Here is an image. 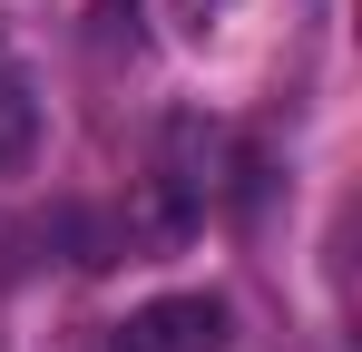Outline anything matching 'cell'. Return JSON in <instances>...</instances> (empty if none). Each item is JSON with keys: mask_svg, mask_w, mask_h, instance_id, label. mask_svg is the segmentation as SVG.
Masks as SVG:
<instances>
[{"mask_svg": "<svg viewBox=\"0 0 362 352\" xmlns=\"http://www.w3.org/2000/svg\"><path fill=\"white\" fill-rule=\"evenodd\" d=\"M226 333H235L226 293H157V303H137L118 323L108 352H226Z\"/></svg>", "mask_w": 362, "mask_h": 352, "instance_id": "obj_1", "label": "cell"}, {"mask_svg": "<svg viewBox=\"0 0 362 352\" xmlns=\"http://www.w3.org/2000/svg\"><path fill=\"white\" fill-rule=\"evenodd\" d=\"M206 157H216V127L206 117H167V137H157V216H167V235H186L196 216H206Z\"/></svg>", "mask_w": 362, "mask_h": 352, "instance_id": "obj_2", "label": "cell"}, {"mask_svg": "<svg viewBox=\"0 0 362 352\" xmlns=\"http://www.w3.org/2000/svg\"><path fill=\"white\" fill-rule=\"evenodd\" d=\"M40 157V98H30V78L0 59V176H20Z\"/></svg>", "mask_w": 362, "mask_h": 352, "instance_id": "obj_3", "label": "cell"}, {"mask_svg": "<svg viewBox=\"0 0 362 352\" xmlns=\"http://www.w3.org/2000/svg\"><path fill=\"white\" fill-rule=\"evenodd\" d=\"M226 10H235V0H177V20H186V30H216Z\"/></svg>", "mask_w": 362, "mask_h": 352, "instance_id": "obj_4", "label": "cell"}]
</instances>
